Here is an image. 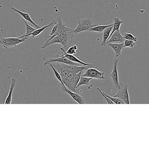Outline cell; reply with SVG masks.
<instances>
[{
	"label": "cell",
	"mask_w": 149,
	"mask_h": 149,
	"mask_svg": "<svg viewBox=\"0 0 149 149\" xmlns=\"http://www.w3.org/2000/svg\"><path fill=\"white\" fill-rule=\"evenodd\" d=\"M28 40V37H24L2 38L0 39V45L5 50H8L12 47H16L21 43L26 42Z\"/></svg>",
	"instance_id": "6da1fadb"
},
{
	"label": "cell",
	"mask_w": 149,
	"mask_h": 149,
	"mask_svg": "<svg viewBox=\"0 0 149 149\" xmlns=\"http://www.w3.org/2000/svg\"><path fill=\"white\" fill-rule=\"evenodd\" d=\"M116 94L114 97H117L126 104H130L127 85L126 83H119V86Z\"/></svg>",
	"instance_id": "7a4b0ae2"
},
{
	"label": "cell",
	"mask_w": 149,
	"mask_h": 149,
	"mask_svg": "<svg viewBox=\"0 0 149 149\" xmlns=\"http://www.w3.org/2000/svg\"><path fill=\"white\" fill-rule=\"evenodd\" d=\"M81 76L87 78H92L98 79H105L106 76L105 73L103 72H101L95 68H87L81 73Z\"/></svg>",
	"instance_id": "3957f363"
},
{
	"label": "cell",
	"mask_w": 149,
	"mask_h": 149,
	"mask_svg": "<svg viewBox=\"0 0 149 149\" xmlns=\"http://www.w3.org/2000/svg\"><path fill=\"white\" fill-rule=\"evenodd\" d=\"M72 31L62 34L63 36V39L61 44L63 46V47H61L60 50H62V52L66 51L72 45L74 38V34Z\"/></svg>",
	"instance_id": "277c9868"
},
{
	"label": "cell",
	"mask_w": 149,
	"mask_h": 149,
	"mask_svg": "<svg viewBox=\"0 0 149 149\" xmlns=\"http://www.w3.org/2000/svg\"><path fill=\"white\" fill-rule=\"evenodd\" d=\"M55 62H60V63H63L66 64L71 65L78 66H83L81 64L71 61L65 56H59V55H56L53 57L50 58L45 60L44 63V65L46 66L49 63Z\"/></svg>",
	"instance_id": "5b68a950"
},
{
	"label": "cell",
	"mask_w": 149,
	"mask_h": 149,
	"mask_svg": "<svg viewBox=\"0 0 149 149\" xmlns=\"http://www.w3.org/2000/svg\"><path fill=\"white\" fill-rule=\"evenodd\" d=\"M61 90L64 92H66L71 97L73 100L79 104H84L86 102L85 99L79 94L78 93L74 92L69 90L65 85H61Z\"/></svg>",
	"instance_id": "8992f818"
},
{
	"label": "cell",
	"mask_w": 149,
	"mask_h": 149,
	"mask_svg": "<svg viewBox=\"0 0 149 149\" xmlns=\"http://www.w3.org/2000/svg\"><path fill=\"white\" fill-rule=\"evenodd\" d=\"M118 59L115 58L113 60V67L112 71L110 73V76L112 78V80L114 84L115 87L118 89L119 86V77H118V70H117V64Z\"/></svg>",
	"instance_id": "52a82bcc"
},
{
	"label": "cell",
	"mask_w": 149,
	"mask_h": 149,
	"mask_svg": "<svg viewBox=\"0 0 149 149\" xmlns=\"http://www.w3.org/2000/svg\"><path fill=\"white\" fill-rule=\"evenodd\" d=\"M81 73L82 72H80L77 74H75L72 78L70 80L69 85L67 87L69 90L74 92L78 93L77 86L80 78L81 77Z\"/></svg>",
	"instance_id": "ba28073f"
},
{
	"label": "cell",
	"mask_w": 149,
	"mask_h": 149,
	"mask_svg": "<svg viewBox=\"0 0 149 149\" xmlns=\"http://www.w3.org/2000/svg\"><path fill=\"white\" fill-rule=\"evenodd\" d=\"M11 9L13 10L15 12H17L18 14H20V15L22 16L23 17V18L26 20L28 22H30L31 24H33L36 29H40L41 28V26L38 25V24H36L33 20L31 19L30 16L29 15V13H25V12H22L21 10H19L15 8L14 7H11Z\"/></svg>",
	"instance_id": "9c48e42d"
},
{
	"label": "cell",
	"mask_w": 149,
	"mask_h": 149,
	"mask_svg": "<svg viewBox=\"0 0 149 149\" xmlns=\"http://www.w3.org/2000/svg\"><path fill=\"white\" fill-rule=\"evenodd\" d=\"M125 39L120 33V31H115L113 35L110 37L108 41L107 42V44L108 43H114V42H119V43H124Z\"/></svg>",
	"instance_id": "30bf717a"
},
{
	"label": "cell",
	"mask_w": 149,
	"mask_h": 149,
	"mask_svg": "<svg viewBox=\"0 0 149 149\" xmlns=\"http://www.w3.org/2000/svg\"><path fill=\"white\" fill-rule=\"evenodd\" d=\"M54 24H55V22H52L49 24H47V25H45V26H43L42 27H41L40 29H36L35 31H33V32L31 33V34L26 35V36H22L19 37L21 38H22L24 37H29L30 36H31V38H34L35 37L39 35L40 33H42L43 31L47 29H49L50 27L52 26Z\"/></svg>",
	"instance_id": "8fae6325"
},
{
	"label": "cell",
	"mask_w": 149,
	"mask_h": 149,
	"mask_svg": "<svg viewBox=\"0 0 149 149\" xmlns=\"http://www.w3.org/2000/svg\"><path fill=\"white\" fill-rule=\"evenodd\" d=\"M78 24L82 25L87 31L89 30V29L92 27H94L98 24H95L93 22L92 20L89 17L80 19L78 21Z\"/></svg>",
	"instance_id": "7c38bea8"
},
{
	"label": "cell",
	"mask_w": 149,
	"mask_h": 149,
	"mask_svg": "<svg viewBox=\"0 0 149 149\" xmlns=\"http://www.w3.org/2000/svg\"><path fill=\"white\" fill-rule=\"evenodd\" d=\"M16 85V79L15 78H12L11 79L10 83V87L9 91L8 94L5 99L4 101V104H10L12 101V93L14 91V88Z\"/></svg>",
	"instance_id": "4fadbf2b"
},
{
	"label": "cell",
	"mask_w": 149,
	"mask_h": 149,
	"mask_svg": "<svg viewBox=\"0 0 149 149\" xmlns=\"http://www.w3.org/2000/svg\"><path fill=\"white\" fill-rule=\"evenodd\" d=\"M107 45L112 48L115 52L116 57V58H118L121 54V51L123 48L124 43H120L119 44L108 43L107 44Z\"/></svg>",
	"instance_id": "5bb4252c"
},
{
	"label": "cell",
	"mask_w": 149,
	"mask_h": 149,
	"mask_svg": "<svg viewBox=\"0 0 149 149\" xmlns=\"http://www.w3.org/2000/svg\"><path fill=\"white\" fill-rule=\"evenodd\" d=\"M113 20L114 23L113 29H112V31H111V33H110L109 37L108 38L107 42L108 41L110 37L112 36V35H113V33L115 31H120V27L121 24H122V23L123 22V21L121 20L120 18H119V17H114Z\"/></svg>",
	"instance_id": "9a60e30c"
},
{
	"label": "cell",
	"mask_w": 149,
	"mask_h": 149,
	"mask_svg": "<svg viewBox=\"0 0 149 149\" xmlns=\"http://www.w3.org/2000/svg\"><path fill=\"white\" fill-rule=\"evenodd\" d=\"M113 26H110L104 30L103 32V39L100 44L101 46H105L107 45V41L110 36V33L113 29Z\"/></svg>",
	"instance_id": "2e32d148"
},
{
	"label": "cell",
	"mask_w": 149,
	"mask_h": 149,
	"mask_svg": "<svg viewBox=\"0 0 149 149\" xmlns=\"http://www.w3.org/2000/svg\"><path fill=\"white\" fill-rule=\"evenodd\" d=\"M63 36H62V34L56 36L55 37L52 39H51L47 44L43 45L42 47V49H45L46 47L49 46L53 44H61L62 43V41H63Z\"/></svg>",
	"instance_id": "e0dca14e"
},
{
	"label": "cell",
	"mask_w": 149,
	"mask_h": 149,
	"mask_svg": "<svg viewBox=\"0 0 149 149\" xmlns=\"http://www.w3.org/2000/svg\"><path fill=\"white\" fill-rule=\"evenodd\" d=\"M65 57H66L68 59H70L71 61H72L75 63H79V64H81L83 66H93L92 64H88V63H85L83 62L79 59V57H75L73 55H71V54H66L65 55Z\"/></svg>",
	"instance_id": "ac0fdd59"
},
{
	"label": "cell",
	"mask_w": 149,
	"mask_h": 149,
	"mask_svg": "<svg viewBox=\"0 0 149 149\" xmlns=\"http://www.w3.org/2000/svg\"><path fill=\"white\" fill-rule=\"evenodd\" d=\"M113 25V23L111 24L108 25H99L97 24L94 27H92L89 29V31H95L97 32H102L104 31L105 29L108 27L112 26Z\"/></svg>",
	"instance_id": "d6986e66"
},
{
	"label": "cell",
	"mask_w": 149,
	"mask_h": 149,
	"mask_svg": "<svg viewBox=\"0 0 149 149\" xmlns=\"http://www.w3.org/2000/svg\"><path fill=\"white\" fill-rule=\"evenodd\" d=\"M92 79V78H87L81 75V77L77 85V89L81 85H89V82Z\"/></svg>",
	"instance_id": "ffe728a7"
},
{
	"label": "cell",
	"mask_w": 149,
	"mask_h": 149,
	"mask_svg": "<svg viewBox=\"0 0 149 149\" xmlns=\"http://www.w3.org/2000/svg\"><path fill=\"white\" fill-rule=\"evenodd\" d=\"M77 46L76 45L71 46L69 49L67 50L66 51L64 52H62V54L61 55H59V56H64L66 54H71V55H74L76 54V51L77 50Z\"/></svg>",
	"instance_id": "44dd1931"
},
{
	"label": "cell",
	"mask_w": 149,
	"mask_h": 149,
	"mask_svg": "<svg viewBox=\"0 0 149 149\" xmlns=\"http://www.w3.org/2000/svg\"><path fill=\"white\" fill-rule=\"evenodd\" d=\"M102 93L104 94V95H106L107 97L109 98L110 100H111L112 101H113L114 103H115V104H125V103L122 100H121L120 99H119V98H117V97H111V96L109 95L108 94H106V93L104 92H102Z\"/></svg>",
	"instance_id": "7402d4cb"
},
{
	"label": "cell",
	"mask_w": 149,
	"mask_h": 149,
	"mask_svg": "<svg viewBox=\"0 0 149 149\" xmlns=\"http://www.w3.org/2000/svg\"><path fill=\"white\" fill-rule=\"evenodd\" d=\"M23 21L25 23V25H26V31L25 34H24L23 36H25L26 35H29V34H31V33L33 32V31H35L36 29H35V28H33V27H31L30 25H29L28 23H27V22L24 20V18H22Z\"/></svg>",
	"instance_id": "603a6c76"
},
{
	"label": "cell",
	"mask_w": 149,
	"mask_h": 149,
	"mask_svg": "<svg viewBox=\"0 0 149 149\" xmlns=\"http://www.w3.org/2000/svg\"><path fill=\"white\" fill-rule=\"evenodd\" d=\"M49 64L50 66L51 67H52V69L53 70V72H54V74H55V76H56V78L61 83V85H64L63 82V80H62V78H61V75L60 73H59L58 71L56 70V68L52 65L51 64Z\"/></svg>",
	"instance_id": "cb8c5ba5"
},
{
	"label": "cell",
	"mask_w": 149,
	"mask_h": 149,
	"mask_svg": "<svg viewBox=\"0 0 149 149\" xmlns=\"http://www.w3.org/2000/svg\"><path fill=\"white\" fill-rule=\"evenodd\" d=\"M136 45V42L132 40H125L124 42L123 48L129 47V48H134Z\"/></svg>",
	"instance_id": "d4e9b609"
},
{
	"label": "cell",
	"mask_w": 149,
	"mask_h": 149,
	"mask_svg": "<svg viewBox=\"0 0 149 149\" xmlns=\"http://www.w3.org/2000/svg\"><path fill=\"white\" fill-rule=\"evenodd\" d=\"M123 37L124 38L125 40H132V41H135L136 43L137 42V37L134 36L131 33L125 32L123 35Z\"/></svg>",
	"instance_id": "484cf974"
},
{
	"label": "cell",
	"mask_w": 149,
	"mask_h": 149,
	"mask_svg": "<svg viewBox=\"0 0 149 149\" xmlns=\"http://www.w3.org/2000/svg\"><path fill=\"white\" fill-rule=\"evenodd\" d=\"M96 89H97V90L99 91V92H100V93L101 94L102 96V97L104 98V99L106 100V101H107V103L108 104H115V103H114L113 101H111L109 98L107 97L106 95H104V94L102 93V91H101V90L99 87H96Z\"/></svg>",
	"instance_id": "4316f807"
}]
</instances>
